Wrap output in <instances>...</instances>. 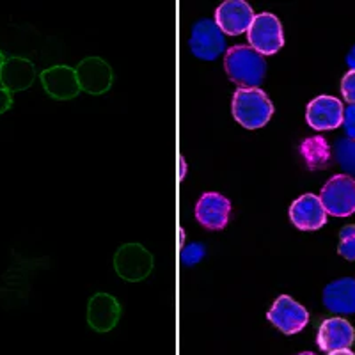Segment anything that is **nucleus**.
<instances>
[{
  "label": "nucleus",
  "instance_id": "nucleus-1",
  "mask_svg": "<svg viewBox=\"0 0 355 355\" xmlns=\"http://www.w3.org/2000/svg\"><path fill=\"white\" fill-rule=\"evenodd\" d=\"M224 68L231 82L243 89H256L265 78L266 62L263 55L254 52L250 46L236 44L233 49L226 50Z\"/></svg>",
  "mask_w": 355,
  "mask_h": 355
},
{
  "label": "nucleus",
  "instance_id": "nucleus-2",
  "mask_svg": "<svg viewBox=\"0 0 355 355\" xmlns=\"http://www.w3.org/2000/svg\"><path fill=\"white\" fill-rule=\"evenodd\" d=\"M231 112L234 119L249 130H258L270 121L274 114V105L268 100L261 89H236L233 101H231Z\"/></svg>",
  "mask_w": 355,
  "mask_h": 355
},
{
  "label": "nucleus",
  "instance_id": "nucleus-3",
  "mask_svg": "<svg viewBox=\"0 0 355 355\" xmlns=\"http://www.w3.org/2000/svg\"><path fill=\"white\" fill-rule=\"evenodd\" d=\"M247 40L259 55H274L284 44L283 25L272 12H259L247 31Z\"/></svg>",
  "mask_w": 355,
  "mask_h": 355
},
{
  "label": "nucleus",
  "instance_id": "nucleus-4",
  "mask_svg": "<svg viewBox=\"0 0 355 355\" xmlns=\"http://www.w3.org/2000/svg\"><path fill=\"white\" fill-rule=\"evenodd\" d=\"M323 208L334 217H350L355 214V180L347 174H336L320 194Z\"/></svg>",
  "mask_w": 355,
  "mask_h": 355
},
{
  "label": "nucleus",
  "instance_id": "nucleus-5",
  "mask_svg": "<svg viewBox=\"0 0 355 355\" xmlns=\"http://www.w3.org/2000/svg\"><path fill=\"white\" fill-rule=\"evenodd\" d=\"M266 318L270 320L272 325L277 327L283 334L293 336L306 329V325L309 323V313L297 300L288 295H281L270 307Z\"/></svg>",
  "mask_w": 355,
  "mask_h": 355
},
{
  "label": "nucleus",
  "instance_id": "nucleus-6",
  "mask_svg": "<svg viewBox=\"0 0 355 355\" xmlns=\"http://www.w3.org/2000/svg\"><path fill=\"white\" fill-rule=\"evenodd\" d=\"M189 44L192 53L201 61H215L220 53L226 52V37L211 20L196 24Z\"/></svg>",
  "mask_w": 355,
  "mask_h": 355
},
{
  "label": "nucleus",
  "instance_id": "nucleus-7",
  "mask_svg": "<svg viewBox=\"0 0 355 355\" xmlns=\"http://www.w3.org/2000/svg\"><path fill=\"white\" fill-rule=\"evenodd\" d=\"M254 17L252 8L243 0H226L215 11V25L226 36H240L249 31Z\"/></svg>",
  "mask_w": 355,
  "mask_h": 355
},
{
  "label": "nucleus",
  "instance_id": "nucleus-8",
  "mask_svg": "<svg viewBox=\"0 0 355 355\" xmlns=\"http://www.w3.org/2000/svg\"><path fill=\"white\" fill-rule=\"evenodd\" d=\"M343 103L338 98L323 94L307 105L306 121L313 130L327 132L343 125Z\"/></svg>",
  "mask_w": 355,
  "mask_h": 355
},
{
  "label": "nucleus",
  "instance_id": "nucleus-9",
  "mask_svg": "<svg viewBox=\"0 0 355 355\" xmlns=\"http://www.w3.org/2000/svg\"><path fill=\"white\" fill-rule=\"evenodd\" d=\"M290 220L300 231H316L325 226L327 211L315 194H304L290 206Z\"/></svg>",
  "mask_w": 355,
  "mask_h": 355
},
{
  "label": "nucleus",
  "instance_id": "nucleus-10",
  "mask_svg": "<svg viewBox=\"0 0 355 355\" xmlns=\"http://www.w3.org/2000/svg\"><path fill=\"white\" fill-rule=\"evenodd\" d=\"M231 202L218 192H206L196 205V218L202 227L211 231L224 230L230 220Z\"/></svg>",
  "mask_w": 355,
  "mask_h": 355
},
{
  "label": "nucleus",
  "instance_id": "nucleus-11",
  "mask_svg": "<svg viewBox=\"0 0 355 355\" xmlns=\"http://www.w3.org/2000/svg\"><path fill=\"white\" fill-rule=\"evenodd\" d=\"M355 339V331L350 322L345 318H329L320 325L316 343L323 352L348 350Z\"/></svg>",
  "mask_w": 355,
  "mask_h": 355
},
{
  "label": "nucleus",
  "instance_id": "nucleus-12",
  "mask_svg": "<svg viewBox=\"0 0 355 355\" xmlns=\"http://www.w3.org/2000/svg\"><path fill=\"white\" fill-rule=\"evenodd\" d=\"M323 306L338 315L355 313V279H338L323 290Z\"/></svg>",
  "mask_w": 355,
  "mask_h": 355
},
{
  "label": "nucleus",
  "instance_id": "nucleus-13",
  "mask_svg": "<svg viewBox=\"0 0 355 355\" xmlns=\"http://www.w3.org/2000/svg\"><path fill=\"white\" fill-rule=\"evenodd\" d=\"M33 64L28 61H25V59L12 57V59H8V61L4 62L0 82L4 84L6 91H21V89H27L28 85L33 84Z\"/></svg>",
  "mask_w": 355,
  "mask_h": 355
},
{
  "label": "nucleus",
  "instance_id": "nucleus-14",
  "mask_svg": "<svg viewBox=\"0 0 355 355\" xmlns=\"http://www.w3.org/2000/svg\"><path fill=\"white\" fill-rule=\"evenodd\" d=\"M41 78H43L44 89H46L52 96L62 98L71 94L73 77L68 69L64 68L49 69V71H44L43 75H41Z\"/></svg>",
  "mask_w": 355,
  "mask_h": 355
},
{
  "label": "nucleus",
  "instance_id": "nucleus-15",
  "mask_svg": "<svg viewBox=\"0 0 355 355\" xmlns=\"http://www.w3.org/2000/svg\"><path fill=\"white\" fill-rule=\"evenodd\" d=\"M302 155L307 160L311 169L316 167H325L327 166L329 158H331V151H329V144L325 139L315 137L307 139L302 142Z\"/></svg>",
  "mask_w": 355,
  "mask_h": 355
},
{
  "label": "nucleus",
  "instance_id": "nucleus-16",
  "mask_svg": "<svg viewBox=\"0 0 355 355\" xmlns=\"http://www.w3.org/2000/svg\"><path fill=\"white\" fill-rule=\"evenodd\" d=\"M336 160L347 176L355 178V141L352 139H341L336 144Z\"/></svg>",
  "mask_w": 355,
  "mask_h": 355
},
{
  "label": "nucleus",
  "instance_id": "nucleus-17",
  "mask_svg": "<svg viewBox=\"0 0 355 355\" xmlns=\"http://www.w3.org/2000/svg\"><path fill=\"white\" fill-rule=\"evenodd\" d=\"M338 252L348 261H355V224L345 226L339 233Z\"/></svg>",
  "mask_w": 355,
  "mask_h": 355
},
{
  "label": "nucleus",
  "instance_id": "nucleus-18",
  "mask_svg": "<svg viewBox=\"0 0 355 355\" xmlns=\"http://www.w3.org/2000/svg\"><path fill=\"white\" fill-rule=\"evenodd\" d=\"M202 256H205V247L201 243H189L182 250V261L189 266L198 265L202 259Z\"/></svg>",
  "mask_w": 355,
  "mask_h": 355
},
{
  "label": "nucleus",
  "instance_id": "nucleus-19",
  "mask_svg": "<svg viewBox=\"0 0 355 355\" xmlns=\"http://www.w3.org/2000/svg\"><path fill=\"white\" fill-rule=\"evenodd\" d=\"M341 94L350 105H355V71L352 69L341 80Z\"/></svg>",
  "mask_w": 355,
  "mask_h": 355
},
{
  "label": "nucleus",
  "instance_id": "nucleus-20",
  "mask_svg": "<svg viewBox=\"0 0 355 355\" xmlns=\"http://www.w3.org/2000/svg\"><path fill=\"white\" fill-rule=\"evenodd\" d=\"M343 126L348 139L355 141V105H348L343 114Z\"/></svg>",
  "mask_w": 355,
  "mask_h": 355
},
{
  "label": "nucleus",
  "instance_id": "nucleus-21",
  "mask_svg": "<svg viewBox=\"0 0 355 355\" xmlns=\"http://www.w3.org/2000/svg\"><path fill=\"white\" fill-rule=\"evenodd\" d=\"M12 100H11V94H9V91H6V89L0 87V114H4L6 110L11 107Z\"/></svg>",
  "mask_w": 355,
  "mask_h": 355
},
{
  "label": "nucleus",
  "instance_id": "nucleus-22",
  "mask_svg": "<svg viewBox=\"0 0 355 355\" xmlns=\"http://www.w3.org/2000/svg\"><path fill=\"white\" fill-rule=\"evenodd\" d=\"M347 64L350 66L352 71H355V44H354V49L350 50V53L347 55Z\"/></svg>",
  "mask_w": 355,
  "mask_h": 355
},
{
  "label": "nucleus",
  "instance_id": "nucleus-23",
  "mask_svg": "<svg viewBox=\"0 0 355 355\" xmlns=\"http://www.w3.org/2000/svg\"><path fill=\"white\" fill-rule=\"evenodd\" d=\"M329 355H355L354 352L350 350V348H348V350H339V352H332V354H329Z\"/></svg>",
  "mask_w": 355,
  "mask_h": 355
},
{
  "label": "nucleus",
  "instance_id": "nucleus-24",
  "mask_svg": "<svg viewBox=\"0 0 355 355\" xmlns=\"http://www.w3.org/2000/svg\"><path fill=\"white\" fill-rule=\"evenodd\" d=\"M4 57H2V53H0V77H2V68H4Z\"/></svg>",
  "mask_w": 355,
  "mask_h": 355
},
{
  "label": "nucleus",
  "instance_id": "nucleus-25",
  "mask_svg": "<svg viewBox=\"0 0 355 355\" xmlns=\"http://www.w3.org/2000/svg\"><path fill=\"white\" fill-rule=\"evenodd\" d=\"M185 176V160H182V180Z\"/></svg>",
  "mask_w": 355,
  "mask_h": 355
},
{
  "label": "nucleus",
  "instance_id": "nucleus-26",
  "mask_svg": "<svg viewBox=\"0 0 355 355\" xmlns=\"http://www.w3.org/2000/svg\"><path fill=\"white\" fill-rule=\"evenodd\" d=\"M297 355H316V354H313V352H302V354H297Z\"/></svg>",
  "mask_w": 355,
  "mask_h": 355
}]
</instances>
